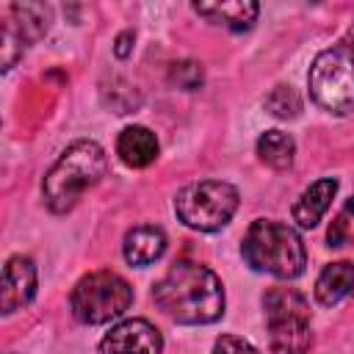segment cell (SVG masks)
Returning <instances> with one entry per match:
<instances>
[{
  "instance_id": "1",
  "label": "cell",
  "mask_w": 354,
  "mask_h": 354,
  "mask_svg": "<svg viewBox=\"0 0 354 354\" xmlns=\"http://www.w3.org/2000/svg\"><path fill=\"white\" fill-rule=\"evenodd\" d=\"M155 304L177 324H210L224 313L221 279L199 263H174L152 288Z\"/></svg>"
},
{
  "instance_id": "2",
  "label": "cell",
  "mask_w": 354,
  "mask_h": 354,
  "mask_svg": "<svg viewBox=\"0 0 354 354\" xmlns=\"http://www.w3.org/2000/svg\"><path fill=\"white\" fill-rule=\"evenodd\" d=\"M108 171L105 149L97 141L80 138L69 144L61 158L53 163V169L44 177V202L53 213H66L75 207L80 194L91 185H97Z\"/></svg>"
},
{
  "instance_id": "3",
  "label": "cell",
  "mask_w": 354,
  "mask_h": 354,
  "mask_svg": "<svg viewBox=\"0 0 354 354\" xmlns=\"http://www.w3.org/2000/svg\"><path fill=\"white\" fill-rule=\"evenodd\" d=\"M241 254L249 268L271 274L277 279H296L307 266V249L299 232L271 218H257L249 224L241 243Z\"/></svg>"
},
{
  "instance_id": "4",
  "label": "cell",
  "mask_w": 354,
  "mask_h": 354,
  "mask_svg": "<svg viewBox=\"0 0 354 354\" xmlns=\"http://www.w3.org/2000/svg\"><path fill=\"white\" fill-rule=\"evenodd\" d=\"M307 86L318 108L335 116L354 111V28L337 44L315 55Z\"/></svg>"
},
{
  "instance_id": "5",
  "label": "cell",
  "mask_w": 354,
  "mask_h": 354,
  "mask_svg": "<svg viewBox=\"0 0 354 354\" xmlns=\"http://www.w3.org/2000/svg\"><path fill=\"white\" fill-rule=\"evenodd\" d=\"M268 348L271 354H307L313 343L310 332V301L304 293L288 285L268 288L263 296Z\"/></svg>"
},
{
  "instance_id": "6",
  "label": "cell",
  "mask_w": 354,
  "mask_h": 354,
  "mask_svg": "<svg viewBox=\"0 0 354 354\" xmlns=\"http://www.w3.org/2000/svg\"><path fill=\"white\" fill-rule=\"evenodd\" d=\"M133 304V288L113 271H91L77 279L69 293V310L80 324H108L127 313Z\"/></svg>"
},
{
  "instance_id": "7",
  "label": "cell",
  "mask_w": 354,
  "mask_h": 354,
  "mask_svg": "<svg viewBox=\"0 0 354 354\" xmlns=\"http://www.w3.org/2000/svg\"><path fill=\"white\" fill-rule=\"evenodd\" d=\"M238 210V191L224 180H199L177 191L174 213L177 218L199 232L221 230Z\"/></svg>"
},
{
  "instance_id": "8",
  "label": "cell",
  "mask_w": 354,
  "mask_h": 354,
  "mask_svg": "<svg viewBox=\"0 0 354 354\" xmlns=\"http://www.w3.org/2000/svg\"><path fill=\"white\" fill-rule=\"evenodd\" d=\"M100 351L102 354H160L163 337L147 318H127L100 340Z\"/></svg>"
},
{
  "instance_id": "9",
  "label": "cell",
  "mask_w": 354,
  "mask_h": 354,
  "mask_svg": "<svg viewBox=\"0 0 354 354\" xmlns=\"http://www.w3.org/2000/svg\"><path fill=\"white\" fill-rule=\"evenodd\" d=\"M36 296V266L30 257L14 254L3 266V290H0V310L3 315H11L30 304Z\"/></svg>"
},
{
  "instance_id": "10",
  "label": "cell",
  "mask_w": 354,
  "mask_h": 354,
  "mask_svg": "<svg viewBox=\"0 0 354 354\" xmlns=\"http://www.w3.org/2000/svg\"><path fill=\"white\" fill-rule=\"evenodd\" d=\"M337 194V180L335 177H324V180H315L310 188L301 191V196L296 199L293 205V221L304 230H313L321 216L329 210L332 199Z\"/></svg>"
},
{
  "instance_id": "11",
  "label": "cell",
  "mask_w": 354,
  "mask_h": 354,
  "mask_svg": "<svg viewBox=\"0 0 354 354\" xmlns=\"http://www.w3.org/2000/svg\"><path fill=\"white\" fill-rule=\"evenodd\" d=\"M116 155L122 158V163L133 169H144L158 158V138L149 127H141V124L124 127L116 138Z\"/></svg>"
},
{
  "instance_id": "12",
  "label": "cell",
  "mask_w": 354,
  "mask_h": 354,
  "mask_svg": "<svg viewBox=\"0 0 354 354\" xmlns=\"http://www.w3.org/2000/svg\"><path fill=\"white\" fill-rule=\"evenodd\" d=\"M163 252H166V235L160 227L141 224L124 235V260L130 266H138V268L149 266V263L160 260Z\"/></svg>"
},
{
  "instance_id": "13",
  "label": "cell",
  "mask_w": 354,
  "mask_h": 354,
  "mask_svg": "<svg viewBox=\"0 0 354 354\" xmlns=\"http://www.w3.org/2000/svg\"><path fill=\"white\" fill-rule=\"evenodd\" d=\"M194 11L216 25H224V28L241 33V30L252 28V22L260 14V6L249 3V0H230V3H196Z\"/></svg>"
},
{
  "instance_id": "14",
  "label": "cell",
  "mask_w": 354,
  "mask_h": 354,
  "mask_svg": "<svg viewBox=\"0 0 354 354\" xmlns=\"http://www.w3.org/2000/svg\"><path fill=\"white\" fill-rule=\"evenodd\" d=\"M354 288V263L351 260H337L324 266V271L315 279V299L324 307H332L343 301Z\"/></svg>"
},
{
  "instance_id": "15",
  "label": "cell",
  "mask_w": 354,
  "mask_h": 354,
  "mask_svg": "<svg viewBox=\"0 0 354 354\" xmlns=\"http://www.w3.org/2000/svg\"><path fill=\"white\" fill-rule=\"evenodd\" d=\"M257 155L263 163H268L271 169H288L293 163L296 155V144L288 133L282 130H266L257 138Z\"/></svg>"
},
{
  "instance_id": "16",
  "label": "cell",
  "mask_w": 354,
  "mask_h": 354,
  "mask_svg": "<svg viewBox=\"0 0 354 354\" xmlns=\"http://www.w3.org/2000/svg\"><path fill=\"white\" fill-rule=\"evenodd\" d=\"M8 14L14 17V28L22 33V39H39L47 25H50V8L41 3H14L8 8Z\"/></svg>"
},
{
  "instance_id": "17",
  "label": "cell",
  "mask_w": 354,
  "mask_h": 354,
  "mask_svg": "<svg viewBox=\"0 0 354 354\" xmlns=\"http://www.w3.org/2000/svg\"><path fill=\"white\" fill-rule=\"evenodd\" d=\"M266 108L279 119H293L301 111V100L290 86H274L266 97Z\"/></svg>"
},
{
  "instance_id": "18",
  "label": "cell",
  "mask_w": 354,
  "mask_h": 354,
  "mask_svg": "<svg viewBox=\"0 0 354 354\" xmlns=\"http://www.w3.org/2000/svg\"><path fill=\"white\" fill-rule=\"evenodd\" d=\"M169 80H171V86H177L183 91H196L202 86L205 75H202V66L196 61H177L169 69Z\"/></svg>"
},
{
  "instance_id": "19",
  "label": "cell",
  "mask_w": 354,
  "mask_h": 354,
  "mask_svg": "<svg viewBox=\"0 0 354 354\" xmlns=\"http://www.w3.org/2000/svg\"><path fill=\"white\" fill-rule=\"evenodd\" d=\"M213 354H257L252 343H246L243 337H235V335H221L216 343H213Z\"/></svg>"
},
{
  "instance_id": "20",
  "label": "cell",
  "mask_w": 354,
  "mask_h": 354,
  "mask_svg": "<svg viewBox=\"0 0 354 354\" xmlns=\"http://www.w3.org/2000/svg\"><path fill=\"white\" fill-rule=\"evenodd\" d=\"M133 41H136L133 30H122V33L116 36V41H113V53H116V58H127V55L133 53Z\"/></svg>"
},
{
  "instance_id": "21",
  "label": "cell",
  "mask_w": 354,
  "mask_h": 354,
  "mask_svg": "<svg viewBox=\"0 0 354 354\" xmlns=\"http://www.w3.org/2000/svg\"><path fill=\"white\" fill-rule=\"evenodd\" d=\"M326 241H329V246H343V243H346V218H343V216H337V218L332 221Z\"/></svg>"
},
{
  "instance_id": "22",
  "label": "cell",
  "mask_w": 354,
  "mask_h": 354,
  "mask_svg": "<svg viewBox=\"0 0 354 354\" xmlns=\"http://www.w3.org/2000/svg\"><path fill=\"white\" fill-rule=\"evenodd\" d=\"M346 213H351V216H354V196L346 202Z\"/></svg>"
}]
</instances>
